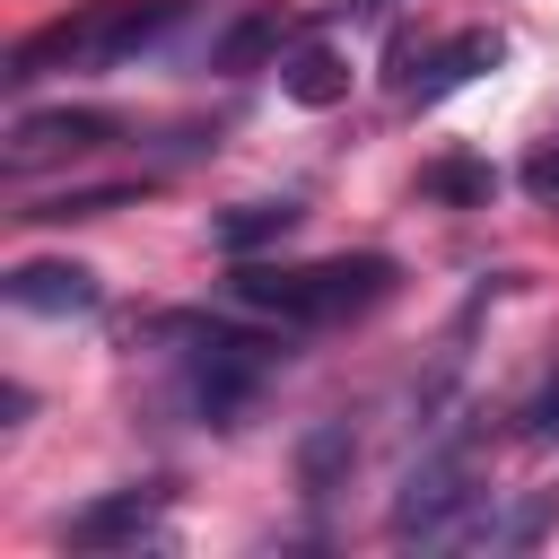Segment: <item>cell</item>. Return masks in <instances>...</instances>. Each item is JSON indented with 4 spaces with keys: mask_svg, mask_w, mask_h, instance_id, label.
Returning a JSON list of instances; mask_svg holds the SVG:
<instances>
[{
    "mask_svg": "<svg viewBox=\"0 0 559 559\" xmlns=\"http://www.w3.org/2000/svg\"><path fill=\"white\" fill-rule=\"evenodd\" d=\"M280 35H288V17H271V9H253V17H236L218 44H210V70H262L271 52H280Z\"/></svg>",
    "mask_w": 559,
    "mask_h": 559,
    "instance_id": "obj_11",
    "label": "cell"
},
{
    "mask_svg": "<svg viewBox=\"0 0 559 559\" xmlns=\"http://www.w3.org/2000/svg\"><path fill=\"white\" fill-rule=\"evenodd\" d=\"M166 498H175L166 480L105 489V498H87V507H70V515H61V550H140V542H157Z\"/></svg>",
    "mask_w": 559,
    "mask_h": 559,
    "instance_id": "obj_4",
    "label": "cell"
},
{
    "mask_svg": "<svg viewBox=\"0 0 559 559\" xmlns=\"http://www.w3.org/2000/svg\"><path fill=\"white\" fill-rule=\"evenodd\" d=\"M393 542H419V550H463V542H498L480 489H472V463L445 445V454H419L402 498H393Z\"/></svg>",
    "mask_w": 559,
    "mask_h": 559,
    "instance_id": "obj_3",
    "label": "cell"
},
{
    "mask_svg": "<svg viewBox=\"0 0 559 559\" xmlns=\"http://www.w3.org/2000/svg\"><path fill=\"white\" fill-rule=\"evenodd\" d=\"M349 454H358L349 419H314V428L297 437V489H306V498H332L341 472H349Z\"/></svg>",
    "mask_w": 559,
    "mask_h": 559,
    "instance_id": "obj_8",
    "label": "cell"
},
{
    "mask_svg": "<svg viewBox=\"0 0 559 559\" xmlns=\"http://www.w3.org/2000/svg\"><path fill=\"white\" fill-rule=\"evenodd\" d=\"M26 411H35V393H26V384H9V393H0V428H26Z\"/></svg>",
    "mask_w": 559,
    "mask_h": 559,
    "instance_id": "obj_16",
    "label": "cell"
},
{
    "mask_svg": "<svg viewBox=\"0 0 559 559\" xmlns=\"http://www.w3.org/2000/svg\"><path fill=\"white\" fill-rule=\"evenodd\" d=\"M524 192H533L542 210H559V148H533V157H524Z\"/></svg>",
    "mask_w": 559,
    "mask_h": 559,
    "instance_id": "obj_15",
    "label": "cell"
},
{
    "mask_svg": "<svg viewBox=\"0 0 559 559\" xmlns=\"http://www.w3.org/2000/svg\"><path fill=\"white\" fill-rule=\"evenodd\" d=\"M148 183H79V192H52V201H26L17 218H105V210H122V201H140Z\"/></svg>",
    "mask_w": 559,
    "mask_h": 559,
    "instance_id": "obj_12",
    "label": "cell"
},
{
    "mask_svg": "<svg viewBox=\"0 0 559 559\" xmlns=\"http://www.w3.org/2000/svg\"><path fill=\"white\" fill-rule=\"evenodd\" d=\"M349 9H384V0H349Z\"/></svg>",
    "mask_w": 559,
    "mask_h": 559,
    "instance_id": "obj_17",
    "label": "cell"
},
{
    "mask_svg": "<svg viewBox=\"0 0 559 559\" xmlns=\"http://www.w3.org/2000/svg\"><path fill=\"white\" fill-rule=\"evenodd\" d=\"M280 87H288L297 105H314V114H323V105H341V96H349V61H341L332 44H297V52L280 61Z\"/></svg>",
    "mask_w": 559,
    "mask_h": 559,
    "instance_id": "obj_9",
    "label": "cell"
},
{
    "mask_svg": "<svg viewBox=\"0 0 559 559\" xmlns=\"http://www.w3.org/2000/svg\"><path fill=\"white\" fill-rule=\"evenodd\" d=\"M498 61H507V44H498L489 26H472V35H454V44H437V52H428V61H419V70L402 79V96H411V105H437V96H454V87H472L480 70H498Z\"/></svg>",
    "mask_w": 559,
    "mask_h": 559,
    "instance_id": "obj_7",
    "label": "cell"
},
{
    "mask_svg": "<svg viewBox=\"0 0 559 559\" xmlns=\"http://www.w3.org/2000/svg\"><path fill=\"white\" fill-rule=\"evenodd\" d=\"M0 288H9V306H26V314H96V306H105V288H96L87 262H17Z\"/></svg>",
    "mask_w": 559,
    "mask_h": 559,
    "instance_id": "obj_6",
    "label": "cell"
},
{
    "mask_svg": "<svg viewBox=\"0 0 559 559\" xmlns=\"http://www.w3.org/2000/svg\"><path fill=\"white\" fill-rule=\"evenodd\" d=\"M105 140H122V122H114V114H96V105H61V114H17V122H9V166L61 157V148H105Z\"/></svg>",
    "mask_w": 559,
    "mask_h": 559,
    "instance_id": "obj_5",
    "label": "cell"
},
{
    "mask_svg": "<svg viewBox=\"0 0 559 559\" xmlns=\"http://www.w3.org/2000/svg\"><path fill=\"white\" fill-rule=\"evenodd\" d=\"M175 17H183V0H87L79 17H61V26H44L9 52V87H35L44 70H122Z\"/></svg>",
    "mask_w": 559,
    "mask_h": 559,
    "instance_id": "obj_2",
    "label": "cell"
},
{
    "mask_svg": "<svg viewBox=\"0 0 559 559\" xmlns=\"http://www.w3.org/2000/svg\"><path fill=\"white\" fill-rule=\"evenodd\" d=\"M297 227V201H236L227 218H218V253L227 262H253L262 245H280Z\"/></svg>",
    "mask_w": 559,
    "mask_h": 559,
    "instance_id": "obj_10",
    "label": "cell"
},
{
    "mask_svg": "<svg viewBox=\"0 0 559 559\" xmlns=\"http://www.w3.org/2000/svg\"><path fill=\"white\" fill-rule=\"evenodd\" d=\"M550 524H559V489H533V498H524V507H515V515L498 524V542H515V550H533V542H542Z\"/></svg>",
    "mask_w": 559,
    "mask_h": 559,
    "instance_id": "obj_14",
    "label": "cell"
},
{
    "mask_svg": "<svg viewBox=\"0 0 559 559\" xmlns=\"http://www.w3.org/2000/svg\"><path fill=\"white\" fill-rule=\"evenodd\" d=\"M393 262L384 253H332V262H236L227 271V297L236 306H253V314H271V323H297V332H314V323H349V314H367V306H384L393 297Z\"/></svg>",
    "mask_w": 559,
    "mask_h": 559,
    "instance_id": "obj_1",
    "label": "cell"
},
{
    "mask_svg": "<svg viewBox=\"0 0 559 559\" xmlns=\"http://www.w3.org/2000/svg\"><path fill=\"white\" fill-rule=\"evenodd\" d=\"M419 192H428V201H489L498 175H489L480 157H437V166H419Z\"/></svg>",
    "mask_w": 559,
    "mask_h": 559,
    "instance_id": "obj_13",
    "label": "cell"
}]
</instances>
